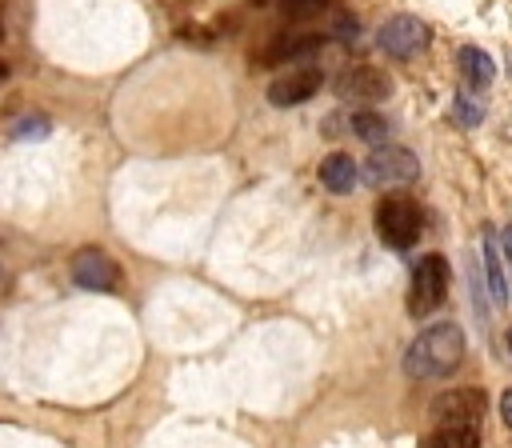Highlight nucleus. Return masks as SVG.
<instances>
[{"label": "nucleus", "instance_id": "nucleus-9", "mask_svg": "<svg viewBox=\"0 0 512 448\" xmlns=\"http://www.w3.org/2000/svg\"><path fill=\"white\" fill-rule=\"evenodd\" d=\"M484 416V392L480 388H456L432 400V420L436 424H480Z\"/></svg>", "mask_w": 512, "mask_h": 448}, {"label": "nucleus", "instance_id": "nucleus-3", "mask_svg": "<svg viewBox=\"0 0 512 448\" xmlns=\"http://www.w3.org/2000/svg\"><path fill=\"white\" fill-rule=\"evenodd\" d=\"M448 296V260L440 252H428L416 260L412 268V284H408V312L412 316H432Z\"/></svg>", "mask_w": 512, "mask_h": 448}, {"label": "nucleus", "instance_id": "nucleus-6", "mask_svg": "<svg viewBox=\"0 0 512 448\" xmlns=\"http://www.w3.org/2000/svg\"><path fill=\"white\" fill-rule=\"evenodd\" d=\"M68 272H72V280H76L80 288H88V292H112V288L120 284V264H116L104 248H80V252L72 256Z\"/></svg>", "mask_w": 512, "mask_h": 448}, {"label": "nucleus", "instance_id": "nucleus-12", "mask_svg": "<svg viewBox=\"0 0 512 448\" xmlns=\"http://www.w3.org/2000/svg\"><path fill=\"white\" fill-rule=\"evenodd\" d=\"M460 76H464V84L468 88H488L492 80H496V64H492V56L488 52H480V48H460Z\"/></svg>", "mask_w": 512, "mask_h": 448}, {"label": "nucleus", "instance_id": "nucleus-21", "mask_svg": "<svg viewBox=\"0 0 512 448\" xmlns=\"http://www.w3.org/2000/svg\"><path fill=\"white\" fill-rule=\"evenodd\" d=\"M4 80H8V64L0 60V84H4Z\"/></svg>", "mask_w": 512, "mask_h": 448}, {"label": "nucleus", "instance_id": "nucleus-10", "mask_svg": "<svg viewBox=\"0 0 512 448\" xmlns=\"http://www.w3.org/2000/svg\"><path fill=\"white\" fill-rule=\"evenodd\" d=\"M316 176H320V184H324L328 192L344 196V192H352V188L360 184V164H356L348 152H328V156L320 160Z\"/></svg>", "mask_w": 512, "mask_h": 448}, {"label": "nucleus", "instance_id": "nucleus-19", "mask_svg": "<svg viewBox=\"0 0 512 448\" xmlns=\"http://www.w3.org/2000/svg\"><path fill=\"white\" fill-rule=\"evenodd\" d=\"M500 256H504V272L512 276V224L500 232Z\"/></svg>", "mask_w": 512, "mask_h": 448}, {"label": "nucleus", "instance_id": "nucleus-7", "mask_svg": "<svg viewBox=\"0 0 512 448\" xmlns=\"http://www.w3.org/2000/svg\"><path fill=\"white\" fill-rule=\"evenodd\" d=\"M376 44H380V52H388L396 60H412L428 44V28L416 16H392V20L380 24Z\"/></svg>", "mask_w": 512, "mask_h": 448}, {"label": "nucleus", "instance_id": "nucleus-2", "mask_svg": "<svg viewBox=\"0 0 512 448\" xmlns=\"http://www.w3.org/2000/svg\"><path fill=\"white\" fill-rule=\"evenodd\" d=\"M376 236L396 252L412 248L420 236V204L408 192H384L376 204Z\"/></svg>", "mask_w": 512, "mask_h": 448}, {"label": "nucleus", "instance_id": "nucleus-18", "mask_svg": "<svg viewBox=\"0 0 512 448\" xmlns=\"http://www.w3.org/2000/svg\"><path fill=\"white\" fill-rule=\"evenodd\" d=\"M48 116H24L20 124H12V136L16 140H40V136H48Z\"/></svg>", "mask_w": 512, "mask_h": 448}, {"label": "nucleus", "instance_id": "nucleus-11", "mask_svg": "<svg viewBox=\"0 0 512 448\" xmlns=\"http://www.w3.org/2000/svg\"><path fill=\"white\" fill-rule=\"evenodd\" d=\"M324 48V36L320 32H296V36H276L268 48H264V56H260V64H284V60H304V56H312V52H320Z\"/></svg>", "mask_w": 512, "mask_h": 448}, {"label": "nucleus", "instance_id": "nucleus-1", "mask_svg": "<svg viewBox=\"0 0 512 448\" xmlns=\"http://www.w3.org/2000/svg\"><path fill=\"white\" fill-rule=\"evenodd\" d=\"M464 360V328L452 320L428 324L404 352V372L412 380H440L448 372H456Z\"/></svg>", "mask_w": 512, "mask_h": 448}, {"label": "nucleus", "instance_id": "nucleus-22", "mask_svg": "<svg viewBox=\"0 0 512 448\" xmlns=\"http://www.w3.org/2000/svg\"><path fill=\"white\" fill-rule=\"evenodd\" d=\"M504 344H508V356H512V328H508V336H504Z\"/></svg>", "mask_w": 512, "mask_h": 448}, {"label": "nucleus", "instance_id": "nucleus-5", "mask_svg": "<svg viewBox=\"0 0 512 448\" xmlns=\"http://www.w3.org/2000/svg\"><path fill=\"white\" fill-rule=\"evenodd\" d=\"M388 92H392V80L376 64H352V68H344L336 76V96L340 100H352V104H376Z\"/></svg>", "mask_w": 512, "mask_h": 448}, {"label": "nucleus", "instance_id": "nucleus-8", "mask_svg": "<svg viewBox=\"0 0 512 448\" xmlns=\"http://www.w3.org/2000/svg\"><path fill=\"white\" fill-rule=\"evenodd\" d=\"M320 84H324L320 68H292V72H284V76H276V80L268 84V104H276V108H296V104L312 100V96L320 92Z\"/></svg>", "mask_w": 512, "mask_h": 448}, {"label": "nucleus", "instance_id": "nucleus-20", "mask_svg": "<svg viewBox=\"0 0 512 448\" xmlns=\"http://www.w3.org/2000/svg\"><path fill=\"white\" fill-rule=\"evenodd\" d=\"M500 420H504V424L512 428V388H508V392L500 396Z\"/></svg>", "mask_w": 512, "mask_h": 448}, {"label": "nucleus", "instance_id": "nucleus-17", "mask_svg": "<svg viewBox=\"0 0 512 448\" xmlns=\"http://www.w3.org/2000/svg\"><path fill=\"white\" fill-rule=\"evenodd\" d=\"M328 4H332V0H280V12H284L288 20H312V16L328 12Z\"/></svg>", "mask_w": 512, "mask_h": 448}, {"label": "nucleus", "instance_id": "nucleus-13", "mask_svg": "<svg viewBox=\"0 0 512 448\" xmlns=\"http://www.w3.org/2000/svg\"><path fill=\"white\" fill-rule=\"evenodd\" d=\"M484 272H488V288H492V304H508V272H504V256H500V244L496 236L488 232L484 236Z\"/></svg>", "mask_w": 512, "mask_h": 448}, {"label": "nucleus", "instance_id": "nucleus-15", "mask_svg": "<svg viewBox=\"0 0 512 448\" xmlns=\"http://www.w3.org/2000/svg\"><path fill=\"white\" fill-rule=\"evenodd\" d=\"M348 128H352V136H360L364 144H384V136H388V124H384L380 112H352V116H348Z\"/></svg>", "mask_w": 512, "mask_h": 448}, {"label": "nucleus", "instance_id": "nucleus-16", "mask_svg": "<svg viewBox=\"0 0 512 448\" xmlns=\"http://www.w3.org/2000/svg\"><path fill=\"white\" fill-rule=\"evenodd\" d=\"M452 120H456V124H464V128H476V124L484 120V104H480V100H472L468 92H460V96L452 100Z\"/></svg>", "mask_w": 512, "mask_h": 448}, {"label": "nucleus", "instance_id": "nucleus-4", "mask_svg": "<svg viewBox=\"0 0 512 448\" xmlns=\"http://www.w3.org/2000/svg\"><path fill=\"white\" fill-rule=\"evenodd\" d=\"M420 176V160L408 152V148H400V144H376L372 152H368V160H364V180L368 184H376V188H392V184H408V180H416Z\"/></svg>", "mask_w": 512, "mask_h": 448}, {"label": "nucleus", "instance_id": "nucleus-23", "mask_svg": "<svg viewBox=\"0 0 512 448\" xmlns=\"http://www.w3.org/2000/svg\"><path fill=\"white\" fill-rule=\"evenodd\" d=\"M0 40H4V20H0Z\"/></svg>", "mask_w": 512, "mask_h": 448}, {"label": "nucleus", "instance_id": "nucleus-14", "mask_svg": "<svg viewBox=\"0 0 512 448\" xmlns=\"http://www.w3.org/2000/svg\"><path fill=\"white\" fill-rule=\"evenodd\" d=\"M428 448H480V428L476 424H436L428 436Z\"/></svg>", "mask_w": 512, "mask_h": 448}]
</instances>
